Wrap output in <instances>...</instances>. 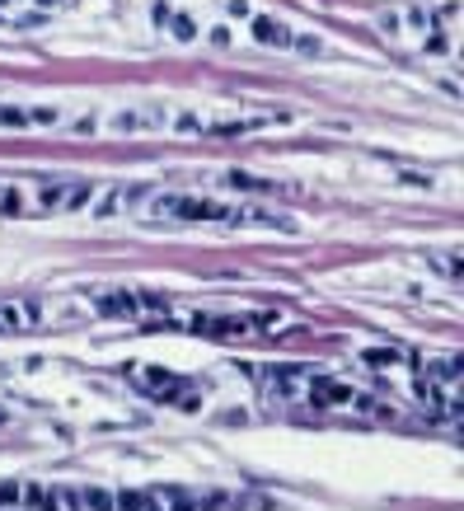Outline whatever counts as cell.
Returning a JSON list of instances; mask_svg holds the SVG:
<instances>
[{"mask_svg": "<svg viewBox=\"0 0 464 511\" xmlns=\"http://www.w3.org/2000/svg\"><path fill=\"white\" fill-rule=\"evenodd\" d=\"M146 502H151V492H141V488L113 492V511H146Z\"/></svg>", "mask_w": 464, "mask_h": 511, "instance_id": "obj_12", "label": "cell"}, {"mask_svg": "<svg viewBox=\"0 0 464 511\" xmlns=\"http://www.w3.org/2000/svg\"><path fill=\"white\" fill-rule=\"evenodd\" d=\"M0 511H24V507H0Z\"/></svg>", "mask_w": 464, "mask_h": 511, "instance_id": "obj_17", "label": "cell"}, {"mask_svg": "<svg viewBox=\"0 0 464 511\" xmlns=\"http://www.w3.org/2000/svg\"><path fill=\"white\" fill-rule=\"evenodd\" d=\"M216 179H221L216 188L225 192H296L291 183H272V179H258V174H244V169H221Z\"/></svg>", "mask_w": 464, "mask_h": 511, "instance_id": "obj_6", "label": "cell"}, {"mask_svg": "<svg viewBox=\"0 0 464 511\" xmlns=\"http://www.w3.org/2000/svg\"><path fill=\"white\" fill-rule=\"evenodd\" d=\"M136 197H151V183H122V188H113L108 197H99V202H89L94 207V216H118V212H127Z\"/></svg>", "mask_w": 464, "mask_h": 511, "instance_id": "obj_8", "label": "cell"}, {"mask_svg": "<svg viewBox=\"0 0 464 511\" xmlns=\"http://www.w3.org/2000/svg\"><path fill=\"white\" fill-rule=\"evenodd\" d=\"M127 380L141 394H151V399H159V404H169V408H183V413L202 408V385L188 380V376H174L164 366H127Z\"/></svg>", "mask_w": 464, "mask_h": 511, "instance_id": "obj_3", "label": "cell"}, {"mask_svg": "<svg viewBox=\"0 0 464 511\" xmlns=\"http://www.w3.org/2000/svg\"><path fill=\"white\" fill-rule=\"evenodd\" d=\"M206 43H211V47H230L234 43V33L225 24H216V28H206Z\"/></svg>", "mask_w": 464, "mask_h": 511, "instance_id": "obj_13", "label": "cell"}, {"mask_svg": "<svg viewBox=\"0 0 464 511\" xmlns=\"http://www.w3.org/2000/svg\"><path fill=\"white\" fill-rule=\"evenodd\" d=\"M155 24H159V28H169V33H174L179 43H192V38L202 33V28H197V19H188V14H179L174 5H155Z\"/></svg>", "mask_w": 464, "mask_h": 511, "instance_id": "obj_9", "label": "cell"}, {"mask_svg": "<svg viewBox=\"0 0 464 511\" xmlns=\"http://www.w3.org/2000/svg\"><path fill=\"white\" fill-rule=\"evenodd\" d=\"M151 220H197V225H258V230H286L296 235V220L282 212H267V207H249V202H216V197H183V192H164L151 197L146 207Z\"/></svg>", "mask_w": 464, "mask_h": 511, "instance_id": "obj_1", "label": "cell"}, {"mask_svg": "<svg viewBox=\"0 0 464 511\" xmlns=\"http://www.w3.org/2000/svg\"><path fill=\"white\" fill-rule=\"evenodd\" d=\"M361 361H366V366H404L408 352H404V348H366V352H361Z\"/></svg>", "mask_w": 464, "mask_h": 511, "instance_id": "obj_11", "label": "cell"}, {"mask_svg": "<svg viewBox=\"0 0 464 511\" xmlns=\"http://www.w3.org/2000/svg\"><path fill=\"white\" fill-rule=\"evenodd\" d=\"M296 404H309V408H347V413L371 418V422H389V418H394V408H389V404L371 399V394H361V389H352V385H342V380L329 376V371H309Z\"/></svg>", "mask_w": 464, "mask_h": 511, "instance_id": "obj_2", "label": "cell"}, {"mask_svg": "<svg viewBox=\"0 0 464 511\" xmlns=\"http://www.w3.org/2000/svg\"><path fill=\"white\" fill-rule=\"evenodd\" d=\"M33 323H43V300H33V296L0 300V333H28Z\"/></svg>", "mask_w": 464, "mask_h": 511, "instance_id": "obj_5", "label": "cell"}, {"mask_svg": "<svg viewBox=\"0 0 464 511\" xmlns=\"http://www.w3.org/2000/svg\"><path fill=\"white\" fill-rule=\"evenodd\" d=\"M0 216H33V212H28L24 188L10 183V179H0Z\"/></svg>", "mask_w": 464, "mask_h": 511, "instance_id": "obj_10", "label": "cell"}, {"mask_svg": "<svg viewBox=\"0 0 464 511\" xmlns=\"http://www.w3.org/2000/svg\"><path fill=\"white\" fill-rule=\"evenodd\" d=\"M89 300L99 315H113V319H146V291H89Z\"/></svg>", "mask_w": 464, "mask_h": 511, "instance_id": "obj_4", "label": "cell"}, {"mask_svg": "<svg viewBox=\"0 0 464 511\" xmlns=\"http://www.w3.org/2000/svg\"><path fill=\"white\" fill-rule=\"evenodd\" d=\"M0 507H19V484H5V488H0Z\"/></svg>", "mask_w": 464, "mask_h": 511, "instance_id": "obj_15", "label": "cell"}, {"mask_svg": "<svg viewBox=\"0 0 464 511\" xmlns=\"http://www.w3.org/2000/svg\"><path fill=\"white\" fill-rule=\"evenodd\" d=\"M225 14H230V19H254L249 0H225Z\"/></svg>", "mask_w": 464, "mask_h": 511, "instance_id": "obj_14", "label": "cell"}, {"mask_svg": "<svg viewBox=\"0 0 464 511\" xmlns=\"http://www.w3.org/2000/svg\"><path fill=\"white\" fill-rule=\"evenodd\" d=\"M249 28H254V38L263 47H277V52H291V47H296V28H286L282 19H272V14H254Z\"/></svg>", "mask_w": 464, "mask_h": 511, "instance_id": "obj_7", "label": "cell"}, {"mask_svg": "<svg viewBox=\"0 0 464 511\" xmlns=\"http://www.w3.org/2000/svg\"><path fill=\"white\" fill-rule=\"evenodd\" d=\"M38 5H43V10H56V5H66V0H38Z\"/></svg>", "mask_w": 464, "mask_h": 511, "instance_id": "obj_16", "label": "cell"}]
</instances>
